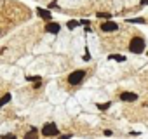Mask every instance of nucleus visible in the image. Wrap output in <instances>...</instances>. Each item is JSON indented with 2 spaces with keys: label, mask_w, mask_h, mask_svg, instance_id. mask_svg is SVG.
<instances>
[{
  "label": "nucleus",
  "mask_w": 148,
  "mask_h": 139,
  "mask_svg": "<svg viewBox=\"0 0 148 139\" xmlns=\"http://www.w3.org/2000/svg\"><path fill=\"white\" fill-rule=\"evenodd\" d=\"M59 30H61V25H59L58 21H47V23H45V31H47V33L58 35Z\"/></svg>",
  "instance_id": "5"
},
{
  "label": "nucleus",
  "mask_w": 148,
  "mask_h": 139,
  "mask_svg": "<svg viewBox=\"0 0 148 139\" xmlns=\"http://www.w3.org/2000/svg\"><path fill=\"white\" fill-rule=\"evenodd\" d=\"M127 49H129V52H132V54H143L145 52V49H146V40L143 38V37H132L131 40H129V45H127Z\"/></svg>",
  "instance_id": "1"
},
{
  "label": "nucleus",
  "mask_w": 148,
  "mask_h": 139,
  "mask_svg": "<svg viewBox=\"0 0 148 139\" xmlns=\"http://www.w3.org/2000/svg\"><path fill=\"white\" fill-rule=\"evenodd\" d=\"M86 75H87L86 70H73V72L68 75V84L73 85V87H77V85H80V84L84 82Z\"/></svg>",
  "instance_id": "2"
},
{
  "label": "nucleus",
  "mask_w": 148,
  "mask_h": 139,
  "mask_svg": "<svg viewBox=\"0 0 148 139\" xmlns=\"http://www.w3.org/2000/svg\"><path fill=\"white\" fill-rule=\"evenodd\" d=\"M0 139H18L16 134H4V136H0Z\"/></svg>",
  "instance_id": "16"
},
{
  "label": "nucleus",
  "mask_w": 148,
  "mask_h": 139,
  "mask_svg": "<svg viewBox=\"0 0 148 139\" xmlns=\"http://www.w3.org/2000/svg\"><path fill=\"white\" fill-rule=\"evenodd\" d=\"M42 80V77H38V75H35V77H26V82H40Z\"/></svg>",
  "instance_id": "15"
},
{
  "label": "nucleus",
  "mask_w": 148,
  "mask_h": 139,
  "mask_svg": "<svg viewBox=\"0 0 148 139\" xmlns=\"http://www.w3.org/2000/svg\"><path fill=\"white\" fill-rule=\"evenodd\" d=\"M96 18H99V19H106V21H108V19H112V14H110V12H98Z\"/></svg>",
  "instance_id": "14"
},
{
  "label": "nucleus",
  "mask_w": 148,
  "mask_h": 139,
  "mask_svg": "<svg viewBox=\"0 0 148 139\" xmlns=\"http://www.w3.org/2000/svg\"><path fill=\"white\" fill-rule=\"evenodd\" d=\"M73 137V134H63V136H59V139H71Z\"/></svg>",
  "instance_id": "19"
},
{
  "label": "nucleus",
  "mask_w": 148,
  "mask_h": 139,
  "mask_svg": "<svg viewBox=\"0 0 148 139\" xmlns=\"http://www.w3.org/2000/svg\"><path fill=\"white\" fill-rule=\"evenodd\" d=\"M40 132H42L44 137H56V136H59V129H58V125H56L54 122L44 123L42 129H40Z\"/></svg>",
  "instance_id": "3"
},
{
  "label": "nucleus",
  "mask_w": 148,
  "mask_h": 139,
  "mask_svg": "<svg viewBox=\"0 0 148 139\" xmlns=\"http://www.w3.org/2000/svg\"><path fill=\"white\" fill-rule=\"evenodd\" d=\"M112 134H113V132H112V130H110V129H106V130H105V136H106V137H110V136H112Z\"/></svg>",
  "instance_id": "21"
},
{
  "label": "nucleus",
  "mask_w": 148,
  "mask_h": 139,
  "mask_svg": "<svg viewBox=\"0 0 148 139\" xmlns=\"http://www.w3.org/2000/svg\"><path fill=\"white\" fill-rule=\"evenodd\" d=\"M99 28H101V31H105V33H115V31H119V25H117V23H113L112 19L103 21Z\"/></svg>",
  "instance_id": "4"
},
{
  "label": "nucleus",
  "mask_w": 148,
  "mask_h": 139,
  "mask_svg": "<svg viewBox=\"0 0 148 139\" xmlns=\"http://www.w3.org/2000/svg\"><path fill=\"white\" fill-rule=\"evenodd\" d=\"M37 16H38V18H42L45 23H47V21H52V12H51L49 9H42V7H37Z\"/></svg>",
  "instance_id": "6"
},
{
  "label": "nucleus",
  "mask_w": 148,
  "mask_h": 139,
  "mask_svg": "<svg viewBox=\"0 0 148 139\" xmlns=\"http://www.w3.org/2000/svg\"><path fill=\"white\" fill-rule=\"evenodd\" d=\"M91 59V54H89V50H86V56H84V61H89Z\"/></svg>",
  "instance_id": "20"
},
{
  "label": "nucleus",
  "mask_w": 148,
  "mask_h": 139,
  "mask_svg": "<svg viewBox=\"0 0 148 139\" xmlns=\"http://www.w3.org/2000/svg\"><path fill=\"white\" fill-rule=\"evenodd\" d=\"M139 96L136 94V92H120V101H124V103H134L136 99H138Z\"/></svg>",
  "instance_id": "7"
},
{
  "label": "nucleus",
  "mask_w": 148,
  "mask_h": 139,
  "mask_svg": "<svg viewBox=\"0 0 148 139\" xmlns=\"http://www.w3.org/2000/svg\"><path fill=\"white\" fill-rule=\"evenodd\" d=\"M110 108H112V103H110V101L98 104V110H99V111H106V110H110Z\"/></svg>",
  "instance_id": "13"
},
{
  "label": "nucleus",
  "mask_w": 148,
  "mask_h": 139,
  "mask_svg": "<svg viewBox=\"0 0 148 139\" xmlns=\"http://www.w3.org/2000/svg\"><path fill=\"white\" fill-rule=\"evenodd\" d=\"M141 4L143 5H148V0H141Z\"/></svg>",
  "instance_id": "22"
},
{
  "label": "nucleus",
  "mask_w": 148,
  "mask_h": 139,
  "mask_svg": "<svg viewBox=\"0 0 148 139\" xmlns=\"http://www.w3.org/2000/svg\"><path fill=\"white\" fill-rule=\"evenodd\" d=\"M51 9H56V11H59V5H58V2H51L49 4V11Z\"/></svg>",
  "instance_id": "17"
},
{
  "label": "nucleus",
  "mask_w": 148,
  "mask_h": 139,
  "mask_svg": "<svg viewBox=\"0 0 148 139\" xmlns=\"http://www.w3.org/2000/svg\"><path fill=\"white\" fill-rule=\"evenodd\" d=\"M127 23L129 25H145L146 19L145 18H131V19H127Z\"/></svg>",
  "instance_id": "10"
},
{
  "label": "nucleus",
  "mask_w": 148,
  "mask_h": 139,
  "mask_svg": "<svg viewBox=\"0 0 148 139\" xmlns=\"http://www.w3.org/2000/svg\"><path fill=\"white\" fill-rule=\"evenodd\" d=\"M108 59H110V61L113 59V61H117V63H124V61H125V56H122V54H110Z\"/></svg>",
  "instance_id": "11"
},
{
  "label": "nucleus",
  "mask_w": 148,
  "mask_h": 139,
  "mask_svg": "<svg viewBox=\"0 0 148 139\" xmlns=\"http://www.w3.org/2000/svg\"><path fill=\"white\" fill-rule=\"evenodd\" d=\"M11 99H12V94H11V92L4 94L2 97H0V108H4L5 104H9V103H11Z\"/></svg>",
  "instance_id": "9"
},
{
  "label": "nucleus",
  "mask_w": 148,
  "mask_h": 139,
  "mask_svg": "<svg viewBox=\"0 0 148 139\" xmlns=\"http://www.w3.org/2000/svg\"><path fill=\"white\" fill-rule=\"evenodd\" d=\"M89 25H91L89 19H82V21H80V26H89Z\"/></svg>",
  "instance_id": "18"
},
{
  "label": "nucleus",
  "mask_w": 148,
  "mask_h": 139,
  "mask_svg": "<svg viewBox=\"0 0 148 139\" xmlns=\"http://www.w3.org/2000/svg\"><path fill=\"white\" fill-rule=\"evenodd\" d=\"M66 26H68L70 30H75V28L80 26V21H77V19H70V21L66 23Z\"/></svg>",
  "instance_id": "12"
},
{
  "label": "nucleus",
  "mask_w": 148,
  "mask_h": 139,
  "mask_svg": "<svg viewBox=\"0 0 148 139\" xmlns=\"http://www.w3.org/2000/svg\"><path fill=\"white\" fill-rule=\"evenodd\" d=\"M25 139H38V129H37V127H32V129L25 134Z\"/></svg>",
  "instance_id": "8"
}]
</instances>
